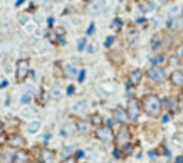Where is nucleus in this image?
I'll list each match as a JSON object with an SVG mask.
<instances>
[{"mask_svg": "<svg viewBox=\"0 0 183 163\" xmlns=\"http://www.w3.org/2000/svg\"><path fill=\"white\" fill-rule=\"evenodd\" d=\"M141 106H143L144 113H146L148 116H153V118H158V116L161 114V109H163L161 99L158 98L156 94H146L141 99Z\"/></svg>", "mask_w": 183, "mask_h": 163, "instance_id": "nucleus-1", "label": "nucleus"}, {"mask_svg": "<svg viewBox=\"0 0 183 163\" xmlns=\"http://www.w3.org/2000/svg\"><path fill=\"white\" fill-rule=\"evenodd\" d=\"M130 141H131V131H130V128L128 126H121V129L118 131V135L114 136V145H116V148L118 150H123L126 145H130Z\"/></svg>", "mask_w": 183, "mask_h": 163, "instance_id": "nucleus-2", "label": "nucleus"}, {"mask_svg": "<svg viewBox=\"0 0 183 163\" xmlns=\"http://www.w3.org/2000/svg\"><path fill=\"white\" fill-rule=\"evenodd\" d=\"M27 74H29V61L20 59L17 62V66H15V77H17L19 82H22L27 77Z\"/></svg>", "mask_w": 183, "mask_h": 163, "instance_id": "nucleus-3", "label": "nucleus"}, {"mask_svg": "<svg viewBox=\"0 0 183 163\" xmlns=\"http://www.w3.org/2000/svg\"><path fill=\"white\" fill-rule=\"evenodd\" d=\"M148 76L151 81H155V82H165L166 81V72H165V69L163 68H158V66H155V68H151L148 71Z\"/></svg>", "mask_w": 183, "mask_h": 163, "instance_id": "nucleus-4", "label": "nucleus"}, {"mask_svg": "<svg viewBox=\"0 0 183 163\" xmlns=\"http://www.w3.org/2000/svg\"><path fill=\"white\" fill-rule=\"evenodd\" d=\"M126 111H128L130 119L131 121H136V119H138V116H140V113H141L140 103L136 101V99H130V103H128V106H126Z\"/></svg>", "mask_w": 183, "mask_h": 163, "instance_id": "nucleus-5", "label": "nucleus"}, {"mask_svg": "<svg viewBox=\"0 0 183 163\" xmlns=\"http://www.w3.org/2000/svg\"><path fill=\"white\" fill-rule=\"evenodd\" d=\"M96 136H98L101 141H113V140H114L113 129H111V126H108V124H106V126H98Z\"/></svg>", "mask_w": 183, "mask_h": 163, "instance_id": "nucleus-6", "label": "nucleus"}, {"mask_svg": "<svg viewBox=\"0 0 183 163\" xmlns=\"http://www.w3.org/2000/svg\"><path fill=\"white\" fill-rule=\"evenodd\" d=\"M113 119L118 121V123H121V124H124L128 119H130V116H128L126 109H123L121 106H118V108H114V109H113Z\"/></svg>", "mask_w": 183, "mask_h": 163, "instance_id": "nucleus-7", "label": "nucleus"}, {"mask_svg": "<svg viewBox=\"0 0 183 163\" xmlns=\"http://www.w3.org/2000/svg\"><path fill=\"white\" fill-rule=\"evenodd\" d=\"M170 81H172L173 86L176 87H183V71H175L170 76Z\"/></svg>", "mask_w": 183, "mask_h": 163, "instance_id": "nucleus-8", "label": "nucleus"}, {"mask_svg": "<svg viewBox=\"0 0 183 163\" xmlns=\"http://www.w3.org/2000/svg\"><path fill=\"white\" fill-rule=\"evenodd\" d=\"M9 145L14 146V148H22V146H25V140L20 135H14L9 138Z\"/></svg>", "mask_w": 183, "mask_h": 163, "instance_id": "nucleus-9", "label": "nucleus"}, {"mask_svg": "<svg viewBox=\"0 0 183 163\" xmlns=\"http://www.w3.org/2000/svg\"><path fill=\"white\" fill-rule=\"evenodd\" d=\"M54 158H56V153L51 151V150H47V148H44L42 153H40V161L42 163H52Z\"/></svg>", "mask_w": 183, "mask_h": 163, "instance_id": "nucleus-10", "label": "nucleus"}, {"mask_svg": "<svg viewBox=\"0 0 183 163\" xmlns=\"http://www.w3.org/2000/svg\"><path fill=\"white\" fill-rule=\"evenodd\" d=\"M76 124H77V131L79 133H89L91 131V126H93V123H91V121H84V119H79Z\"/></svg>", "mask_w": 183, "mask_h": 163, "instance_id": "nucleus-11", "label": "nucleus"}, {"mask_svg": "<svg viewBox=\"0 0 183 163\" xmlns=\"http://www.w3.org/2000/svg\"><path fill=\"white\" fill-rule=\"evenodd\" d=\"M29 160V155L24 151V150H20V151L15 153V156H14V163H27Z\"/></svg>", "mask_w": 183, "mask_h": 163, "instance_id": "nucleus-12", "label": "nucleus"}, {"mask_svg": "<svg viewBox=\"0 0 183 163\" xmlns=\"http://www.w3.org/2000/svg\"><path fill=\"white\" fill-rule=\"evenodd\" d=\"M141 77H143V72H141V71H133L130 74V82L131 84H140Z\"/></svg>", "mask_w": 183, "mask_h": 163, "instance_id": "nucleus-13", "label": "nucleus"}, {"mask_svg": "<svg viewBox=\"0 0 183 163\" xmlns=\"http://www.w3.org/2000/svg\"><path fill=\"white\" fill-rule=\"evenodd\" d=\"M86 109H87L86 101H77V103L72 106V111H74V113H84Z\"/></svg>", "mask_w": 183, "mask_h": 163, "instance_id": "nucleus-14", "label": "nucleus"}, {"mask_svg": "<svg viewBox=\"0 0 183 163\" xmlns=\"http://www.w3.org/2000/svg\"><path fill=\"white\" fill-rule=\"evenodd\" d=\"M77 74V71L74 66H66V76H69V77H74Z\"/></svg>", "mask_w": 183, "mask_h": 163, "instance_id": "nucleus-15", "label": "nucleus"}, {"mask_svg": "<svg viewBox=\"0 0 183 163\" xmlns=\"http://www.w3.org/2000/svg\"><path fill=\"white\" fill-rule=\"evenodd\" d=\"M39 126H40L39 121H32V123L29 124V133H35L37 129H39Z\"/></svg>", "mask_w": 183, "mask_h": 163, "instance_id": "nucleus-16", "label": "nucleus"}, {"mask_svg": "<svg viewBox=\"0 0 183 163\" xmlns=\"http://www.w3.org/2000/svg\"><path fill=\"white\" fill-rule=\"evenodd\" d=\"M91 123H93V124H98V126H101V123H103L101 116H99V114H93V116H91Z\"/></svg>", "mask_w": 183, "mask_h": 163, "instance_id": "nucleus-17", "label": "nucleus"}, {"mask_svg": "<svg viewBox=\"0 0 183 163\" xmlns=\"http://www.w3.org/2000/svg\"><path fill=\"white\" fill-rule=\"evenodd\" d=\"M61 163H77V161H76V158H74V156H67V158H64Z\"/></svg>", "mask_w": 183, "mask_h": 163, "instance_id": "nucleus-18", "label": "nucleus"}, {"mask_svg": "<svg viewBox=\"0 0 183 163\" xmlns=\"http://www.w3.org/2000/svg\"><path fill=\"white\" fill-rule=\"evenodd\" d=\"M113 42H114V37H108V39H106V42H104V45H106V47H111V45H113Z\"/></svg>", "mask_w": 183, "mask_h": 163, "instance_id": "nucleus-19", "label": "nucleus"}, {"mask_svg": "<svg viewBox=\"0 0 183 163\" xmlns=\"http://www.w3.org/2000/svg\"><path fill=\"white\" fill-rule=\"evenodd\" d=\"M29 101H30V94H24V96H22V103L27 104Z\"/></svg>", "mask_w": 183, "mask_h": 163, "instance_id": "nucleus-20", "label": "nucleus"}, {"mask_svg": "<svg viewBox=\"0 0 183 163\" xmlns=\"http://www.w3.org/2000/svg\"><path fill=\"white\" fill-rule=\"evenodd\" d=\"M176 54H178V57H180V59H183V45H180V47L176 49Z\"/></svg>", "mask_w": 183, "mask_h": 163, "instance_id": "nucleus-21", "label": "nucleus"}, {"mask_svg": "<svg viewBox=\"0 0 183 163\" xmlns=\"http://www.w3.org/2000/svg\"><path fill=\"white\" fill-rule=\"evenodd\" d=\"M84 77H86V72H84V71H81V72H79V79H77V81L82 82V81H84Z\"/></svg>", "mask_w": 183, "mask_h": 163, "instance_id": "nucleus-22", "label": "nucleus"}, {"mask_svg": "<svg viewBox=\"0 0 183 163\" xmlns=\"http://www.w3.org/2000/svg\"><path fill=\"white\" fill-rule=\"evenodd\" d=\"M113 26H114L116 29L121 27V20H119V19H114V20H113Z\"/></svg>", "mask_w": 183, "mask_h": 163, "instance_id": "nucleus-23", "label": "nucleus"}, {"mask_svg": "<svg viewBox=\"0 0 183 163\" xmlns=\"http://www.w3.org/2000/svg\"><path fill=\"white\" fill-rule=\"evenodd\" d=\"M161 61H165V57H163V56H161V57H156V59L153 61V66H156L158 62H161Z\"/></svg>", "mask_w": 183, "mask_h": 163, "instance_id": "nucleus-24", "label": "nucleus"}, {"mask_svg": "<svg viewBox=\"0 0 183 163\" xmlns=\"http://www.w3.org/2000/svg\"><path fill=\"white\" fill-rule=\"evenodd\" d=\"M84 45H86V39H82L81 42H79V51H82V49H84Z\"/></svg>", "mask_w": 183, "mask_h": 163, "instance_id": "nucleus-25", "label": "nucleus"}, {"mask_svg": "<svg viewBox=\"0 0 183 163\" xmlns=\"http://www.w3.org/2000/svg\"><path fill=\"white\" fill-rule=\"evenodd\" d=\"M170 64H172V66H176V64H178V59H176V57H172V59H170Z\"/></svg>", "mask_w": 183, "mask_h": 163, "instance_id": "nucleus-26", "label": "nucleus"}, {"mask_svg": "<svg viewBox=\"0 0 183 163\" xmlns=\"http://www.w3.org/2000/svg\"><path fill=\"white\" fill-rule=\"evenodd\" d=\"M67 94H69V96L74 94V86H69V87H67Z\"/></svg>", "mask_w": 183, "mask_h": 163, "instance_id": "nucleus-27", "label": "nucleus"}, {"mask_svg": "<svg viewBox=\"0 0 183 163\" xmlns=\"http://www.w3.org/2000/svg\"><path fill=\"white\" fill-rule=\"evenodd\" d=\"M161 121H163V123H168V121H170V114H165V116H163V119H161Z\"/></svg>", "mask_w": 183, "mask_h": 163, "instance_id": "nucleus-28", "label": "nucleus"}, {"mask_svg": "<svg viewBox=\"0 0 183 163\" xmlns=\"http://www.w3.org/2000/svg\"><path fill=\"white\" fill-rule=\"evenodd\" d=\"M93 30H94V24H91V27L87 29V34H93Z\"/></svg>", "mask_w": 183, "mask_h": 163, "instance_id": "nucleus-29", "label": "nucleus"}, {"mask_svg": "<svg viewBox=\"0 0 183 163\" xmlns=\"http://www.w3.org/2000/svg\"><path fill=\"white\" fill-rule=\"evenodd\" d=\"M74 151V148H64V153L67 155V153H72Z\"/></svg>", "mask_w": 183, "mask_h": 163, "instance_id": "nucleus-30", "label": "nucleus"}, {"mask_svg": "<svg viewBox=\"0 0 183 163\" xmlns=\"http://www.w3.org/2000/svg\"><path fill=\"white\" fill-rule=\"evenodd\" d=\"M114 156H116V158H121V153H119L118 150H116V151H114Z\"/></svg>", "mask_w": 183, "mask_h": 163, "instance_id": "nucleus-31", "label": "nucleus"}, {"mask_svg": "<svg viewBox=\"0 0 183 163\" xmlns=\"http://www.w3.org/2000/svg\"><path fill=\"white\" fill-rule=\"evenodd\" d=\"M176 163H183V156H180V158H176Z\"/></svg>", "mask_w": 183, "mask_h": 163, "instance_id": "nucleus-32", "label": "nucleus"}]
</instances>
